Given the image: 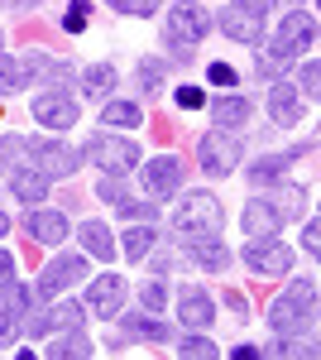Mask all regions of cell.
I'll list each match as a JSON object with an SVG mask.
<instances>
[{
    "mask_svg": "<svg viewBox=\"0 0 321 360\" xmlns=\"http://www.w3.org/2000/svg\"><path fill=\"white\" fill-rule=\"evenodd\" d=\"M173 226H178V236H183V240L221 236V226H225V212H221L216 193H188L183 202H178V212H173Z\"/></svg>",
    "mask_w": 321,
    "mask_h": 360,
    "instance_id": "6da1fadb",
    "label": "cell"
},
{
    "mask_svg": "<svg viewBox=\"0 0 321 360\" xmlns=\"http://www.w3.org/2000/svg\"><path fill=\"white\" fill-rule=\"evenodd\" d=\"M312 317H317V283H297V288H288L278 303L268 307V327L283 336H297Z\"/></svg>",
    "mask_w": 321,
    "mask_h": 360,
    "instance_id": "7a4b0ae2",
    "label": "cell"
},
{
    "mask_svg": "<svg viewBox=\"0 0 321 360\" xmlns=\"http://www.w3.org/2000/svg\"><path fill=\"white\" fill-rule=\"evenodd\" d=\"M264 15H268V0H230L221 10V29L235 44H259L264 39Z\"/></svg>",
    "mask_w": 321,
    "mask_h": 360,
    "instance_id": "3957f363",
    "label": "cell"
},
{
    "mask_svg": "<svg viewBox=\"0 0 321 360\" xmlns=\"http://www.w3.org/2000/svg\"><path fill=\"white\" fill-rule=\"evenodd\" d=\"M240 259L249 264V274H259V278H278V274L293 269V250L278 245L273 236H249V245L240 250Z\"/></svg>",
    "mask_w": 321,
    "mask_h": 360,
    "instance_id": "277c9868",
    "label": "cell"
},
{
    "mask_svg": "<svg viewBox=\"0 0 321 360\" xmlns=\"http://www.w3.org/2000/svg\"><path fill=\"white\" fill-rule=\"evenodd\" d=\"M197 164H202V173H211V178H225V173L240 168V144L225 135V130H211V135H202V144H197Z\"/></svg>",
    "mask_w": 321,
    "mask_h": 360,
    "instance_id": "5b68a950",
    "label": "cell"
},
{
    "mask_svg": "<svg viewBox=\"0 0 321 360\" xmlns=\"http://www.w3.org/2000/svg\"><path fill=\"white\" fill-rule=\"evenodd\" d=\"M86 154L106 168V173H130V168L139 164V144H130V139H120V135H110V130H101V135L91 139V144H86Z\"/></svg>",
    "mask_w": 321,
    "mask_h": 360,
    "instance_id": "8992f818",
    "label": "cell"
},
{
    "mask_svg": "<svg viewBox=\"0 0 321 360\" xmlns=\"http://www.w3.org/2000/svg\"><path fill=\"white\" fill-rule=\"evenodd\" d=\"M207 29H211V15L192 0H178L168 10V39L173 44H197V39H207Z\"/></svg>",
    "mask_w": 321,
    "mask_h": 360,
    "instance_id": "52a82bcc",
    "label": "cell"
},
{
    "mask_svg": "<svg viewBox=\"0 0 321 360\" xmlns=\"http://www.w3.org/2000/svg\"><path fill=\"white\" fill-rule=\"evenodd\" d=\"M312 44H317V20H312L307 10H293L268 49H273V53H283V58H297L302 49H312Z\"/></svg>",
    "mask_w": 321,
    "mask_h": 360,
    "instance_id": "ba28073f",
    "label": "cell"
},
{
    "mask_svg": "<svg viewBox=\"0 0 321 360\" xmlns=\"http://www.w3.org/2000/svg\"><path fill=\"white\" fill-rule=\"evenodd\" d=\"M29 164L39 168L44 178H72V173L81 168V154H77V149H67V144H58V139H44V144H34Z\"/></svg>",
    "mask_w": 321,
    "mask_h": 360,
    "instance_id": "9c48e42d",
    "label": "cell"
},
{
    "mask_svg": "<svg viewBox=\"0 0 321 360\" xmlns=\"http://www.w3.org/2000/svg\"><path fill=\"white\" fill-rule=\"evenodd\" d=\"M178 188H183V164H178L173 154H159V159L144 164V197H149V202L173 197Z\"/></svg>",
    "mask_w": 321,
    "mask_h": 360,
    "instance_id": "30bf717a",
    "label": "cell"
},
{
    "mask_svg": "<svg viewBox=\"0 0 321 360\" xmlns=\"http://www.w3.org/2000/svg\"><path fill=\"white\" fill-rule=\"evenodd\" d=\"M81 274H86V259H81V255H58L53 264L39 274V283H34V298H53V293H63L67 283H77Z\"/></svg>",
    "mask_w": 321,
    "mask_h": 360,
    "instance_id": "8fae6325",
    "label": "cell"
},
{
    "mask_svg": "<svg viewBox=\"0 0 321 360\" xmlns=\"http://www.w3.org/2000/svg\"><path fill=\"white\" fill-rule=\"evenodd\" d=\"M86 307L96 312V317H120L125 312V278L120 274H101L96 283H91V293H86Z\"/></svg>",
    "mask_w": 321,
    "mask_h": 360,
    "instance_id": "7c38bea8",
    "label": "cell"
},
{
    "mask_svg": "<svg viewBox=\"0 0 321 360\" xmlns=\"http://www.w3.org/2000/svg\"><path fill=\"white\" fill-rule=\"evenodd\" d=\"M34 120L48 130H67V125H77V106L63 91H44V96H34Z\"/></svg>",
    "mask_w": 321,
    "mask_h": 360,
    "instance_id": "4fadbf2b",
    "label": "cell"
},
{
    "mask_svg": "<svg viewBox=\"0 0 321 360\" xmlns=\"http://www.w3.org/2000/svg\"><path fill=\"white\" fill-rule=\"evenodd\" d=\"M178 317H183V327L202 332V327H211L216 307H211V298H207L202 288H183V293H178Z\"/></svg>",
    "mask_w": 321,
    "mask_h": 360,
    "instance_id": "5bb4252c",
    "label": "cell"
},
{
    "mask_svg": "<svg viewBox=\"0 0 321 360\" xmlns=\"http://www.w3.org/2000/svg\"><path fill=\"white\" fill-rule=\"evenodd\" d=\"M183 245H188V255L202 269H211V274H225L230 269V250H225L221 236H202V240H183Z\"/></svg>",
    "mask_w": 321,
    "mask_h": 360,
    "instance_id": "9a60e30c",
    "label": "cell"
},
{
    "mask_svg": "<svg viewBox=\"0 0 321 360\" xmlns=\"http://www.w3.org/2000/svg\"><path fill=\"white\" fill-rule=\"evenodd\" d=\"M25 231H29V240H39V245H58L67 236V217L63 212H29Z\"/></svg>",
    "mask_w": 321,
    "mask_h": 360,
    "instance_id": "2e32d148",
    "label": "cell"
},
{
    "mask_svg": "<svg viewBox=\"0 0 321 360\" xmlns=\"http://www.w3.org/2000/svg\"><path fill=\"white\" fill-rule=\"evenodd\" d=\"M48 183H53V178H44L34 164H20V168H15V178H10L15 197H20V202H29V207H39V202L48 197Z\"/></svg>",
    "mask_w": 321,
    "mask_h": 360,
    "instance_id": "e0dca14e",
    "label": "cell"
},
{
    "mask_svg": "<svg viewBox=\"0 0 321 360\" xmlns=\"http://www.w3.org/2000/svg\"><path fill=\"white\" fill-rule=\"evenodd\" d=\"M244 231L249 236H278V226H283V217H278V207L273 202H264V197H254L249 207H244Z\"/></svg>",
    "mask_w": 321,
    "mask_h": 360,
    "instance_id": "ac0fdd59",
    "label": "cell"
},
{
    "mask_svg": "<svg viewBox=\"0 0 321 360\" xmlns=\"http://www.w3.org/2000/svg\"><path fill=\"white\" fill-rule=\"evenodd\" d=\"M268 111H273L278 125H293L297 115H302V106H297V86L283 82V77H273V86H268Z\"/></svg>",
    "mask_w": 321,
    "mask_h": 360,
    "instance_id": "d6986e66",
    "label": "cell"
},
{
    "mask_svg": "<svg viewBox=\"0 0 321 360\" xmlns=\"http://www.w3.org/2000/svg\"><path fill=\"white\" fill-rule=\"evenodd\" d=\"M20 63H25V72H44V82H53V86H63L72 77V68L58 63V58H48V53H25Z\"/></svg>",
    "mask_w": 321,
    "mask_h": 360,
    "instance_id": "ffe728a7",
    "label": "cell"
},
{
    "mask_svg": "<svg viewBox=\"0 0 321 360\" xmlns=\"http://www.w3.org/2000/svg\"><path fill=\"white\" fill-rule=\"evenodd\" d=\"M81 245H86V255H96V259H110L115 255V236H110V226L86 221L81 226Z\"/></svg>",
    "mask_w": 321,
    "mask_h": 360,
    "instance_id": "44dd1931",
    "label": "cell"
},
{
    "mask_svg": "<svg viewBox=\"0 0 321 360\" xmlns=\"http://www.w3.org/2000/svg\"><path fill=\"white\" fill-rule=\"evenodd\" d=\"M297 159V149L293 154H273V159H259V164L249 168V183H254V188H268V183H278V178H283V168L293 164Z\"/></svg>",
    "mask_w": 321,
    "mask_h": 360,
    "instance_id": "7402d4cb",
    "label": "cell"
},
{
    "mask_svg": "<svg viewBox=\"0 0 321 360\" xmlns=\"http://www.w3.org/2000/svg\"><path fill=\"white\" fill-rule=\"evenodd\" d=\"M48 356H53V360H67V356L86 360V356H91V341L81 336V327H72V332H63V336L53 341V346H48Z\"/></svg>",
    "mask_w": 321,
    "mask_h": 360,
    "instance_id": "603a6c76",
    "label": "cell"
},
{
    "mask_svg": "<svg viewBox=\"0 0 321 360\" xmlns=\"http://www.w3.org/2000/svg\"><path fill=\"white\" fill-rule=\"evenodd\" d=\"M211 115H216L221 130H225V125H244V120H249V101H244V96H221L211 106Z\"/></svg>",
    "mask_w": 321,
    "mask_h": 360,
    "instance_id": "cb8c5ba5",
    "label": "cell"
},
{
    "mask_svg": "<svg viewBox=\"0 0 321 360\" xmlns=\"http://www.w3.org/2000/svg\"><path fill=\"white\" fill-rule=\"evenodd\" d=\"M81 91H86V96H110V91H115V68H110V63H96V68H86V77H81Z\"/></svg>",
    "mask_w": 321,
    "mask_h": 360,
    "instance_id": "d4e9b609",
    "label": "cell"
},
{
    "mask_svg": "<svg viewBox=\"0 0 321 360\" xmlns=\"http://www.w3.org/2000/svg\"><path fill=\"white\" fill-rule=\"evenodd\" d=\"M101 120H106V125H120V130H134V125L144 120V111H139L134 101H106Z\"/></svg>",
    "mask_w": 321,
    "mask_h": 360,
    "instance_id": "484cf974",
    "label": "cell"
},
{
    "mask_svg": "<svg viewBox=\"0 0 321 360\" xmlns=\"http://www.w3.org/2000/svg\"><path fill=\"white\" fill-rule=\"evenodd\" d=\"M154 240H159V231H154V221L134 226V231H125V255H130V259H144V255L154 250Z\"/></svg>",
    "mask_w": 321,
    "mask_h": 360,
    "instance_id": "4316f807",
    "label": "cell"
},
{
    "mask_svg": "<svg viewBox=\"0 0 321 360\" xmlns=\"http://www.w3.org/2000/svg\"><path fill=\"white\" fill-rule=\"evenodd\" d=\"M96 197H101L106 207H115V212H125V207L134 202V197H130V188L120 183V173H106V178H101V188H96Z\"/></svg>",
    "mask_w": 321,
    "mask_h": 360,
    "instance_id": "83f0119b",
    "label": "cell"
},
{
    "mask_svg": "<svg viewBox=\"0 0 321 360\" xmlns=\"http://www.w3.org/2000/svg\"><path fill=\"white\" fill-rule=\"evenodd\" d=\"M86 322V303H58L48 307V327H58V332H72V327H81Z\"/></svg>",
    "mask_w": 321,
    "mask_h": 360,
    "instance_id": "f1b7e54d",
    "label": "cell"
},
{
    "mask_svg": "<svg viewBox=\"0 0 321 360\" xmlns=\"http://www.w3.org/2000/svg\"><path fill=\"white\" fill-rule=\"evenodd\" d=\"M25 63H20V58H5L0 53V96H10V91H20V86H25Z\"/></svg>",
    "mask_w": 321,
    "mask_h": 360,
    "instance_id": "f546056e",
    "label": "cell"
},
{
    "mask_svg": "<svg viewBox=\"0 0 321 360\" xmlns=\"http://www.w3.org/2000/svg\"><path fill=\"white\" fill-rule=\"evenodd\" d=\"M130 332L134 336H149V341H168V336H173L154 312H134V317H130Z\"/></svg>",
    "mask_w": 321,
    "mask_h": 360,
    "instance_id": "4dcf8cb0",
    "label": "cell"
},
{
    "mask_svg": "<svg viewBox=\"0 0 321 360\" xmlns=\"http://www.w3.org/2000/svg\"><path fill=\"white\" fill-rule=\"evenodd\" d=\"M0 293H5V312H15V317H20V312L34 303V288L15 283V278H10V283H0Z\"/></svg>",
    "mask_w": 321,
    "mask_h": 360,
    "instance_id": "1f68e13d",
    "label": "cell"
},
{
    "mask_svg": "<svg viewBox=\"0 0 321 360\" xmlns=\"http://www.w3.org/2000/svg\"><path fill=\"white\" fill-rule=\"evenodd\" d=\"M283 68H288V58L273 53V49H259V53H254V72H259V77H283Z\"/></svg>",
    "mask_w": 321,
    "mask_h": 360,
    "instance_id": "d6a6232c",
    "label": "cell"
},
{
    "mask_svg": "<svg viewBox=\"0 0 321 360\" xmlns=\"http://www.w3.org/2000/svg\"><path fill=\"white\" fill-rule=\"evenodd\" d=\"M183 356H197V360H216L221 356V346L216 341H207V336H183V346H178Z\"/></svg>",
    "mask_w": 321,
    "mask_h": 360,
    "instance_id": "836d02e7",
    "label": "cell"
},
{
    "mask_svg": "<svg viewBox=\"0 0 321 360\" xmlns=\"http://www.w3.org/2000/svg\"><path fill=\"white\" fill-rule=\"evenodd\" d=\"M0 164H5V173L25 164V139H20V135H5V139H0Z\"/></svg>",
    "mask_w": 321,
    "mask_h": 360,
    "instance_id": "e575fe53",
    "label": "cell"
},
{
    "mask_svg": "<svg viewBox=\"0 0 321 360\" xmlns=\"http://www.w3.org/2000/svg\"><path fill=\"white\" fill-rule=\"evenodd\" d=\"M163 72H168V68H163V58H144V63H139V82H144V91H159Z\"/></svg>",
    "mask_w": 321,
    "mask_h": 360,
    "instance_id": "d590c367",
    "label": "cell"
},
{
    "mask_svg": "<svg viewBox=\"0 0 321 360\" xmlns=\"http://www.w3.org/2000/svg\"><path fill=\"white\" fill-rule=\"evenodd\" d=\"M86 20H91V0H72V10L63 15V29H67V34H81Z\"/></svg>",
    "mask_w": 321,
    "mask_h": 360,
    "instance_id": "8d00e7d4",
    "label": "cell"
},
{
    "mask_svg": "<svg viewBox=\"0 0 321 360\" xmlns=\"http://www.w3.org/2000/svg\"><path fill=\"white\" fill-rule=\"evenodd\" d=\"M139 298H144V307H149V312H154V307H163V303H168V288H163V278H144Z\"/></svg>",
    "mask_w": 321,
    "mask_h": 360,
    "instance_id": "74e56055",
    "label": "cell"
},
{
    "mask_svg": "<svg viewBox=\"0 0 321 360\" xmlns=\"http://www.w3.org/2000/svg\"><path fill=\"white\" fill-rule=\"evenodd\" d=\"M207 77H211V86H221V91H230V86L240 82V77H235V68H230V63H211V72H207Z\"/></svg>",
    "mask_w": 321,
    "mask_h": 360,
    "instance_id": "f35d334b",
    "label": "cell"
},
{
    "mask_svg": "<svg viewBox=\"0 0 321 360\" xmlns=\"http://www.w3.org/2000/svg\"><path fill=\"white\" fill-rule=\"evenodd\" d=\"M302 91H307L312 101H317V96H321V68H317V58H312V63L302 68Z\"/></svg>",
    "mask_w": 321,
    "mask_h": 360,
    "instance_id": "ab89813d",
    "label": "cell"
},
{
    "mask_svg": "<svg viewBox=\"0 0 321 360\" xmlns=\"http://www.w3.org/2000/svg\"><path fill=\"white\" fill-rule=\"evenodd\" d=\"M120 15H154L159 10V0H110Z\"/></svg>",
    "mask_w": 321,
    "mask_h": 360,
    "instance_id": "60d3db41",
    "label": "cell"
},
{
    "mask_svg": "<svg viewBox=\"0 0 321 360\" xmlns=\"http://www.w3.org/2000/svg\"><path fill=\"white\" fill-rule=\"evenodd\" d=\"M178 106H183V111H202V106H207V91H202V86H183V91H178Z\"/></svg>",
    "mask_w": 321,
    "mask_h": 360,
    "instance_id": "b9f144b4",
    "label": "cell"
},
{
    "mask_svg": "<svg viewBox=\"0 0 321 360\" xmlns=\"http://www.w3.org/2000/svg\"><path fill=\"white\" fill-rule=\"evenodd\" d=\"M25 332H29V336L48 332V312H34V307H25Z\"/></svg>",
    "mask_w": 321,
    "mask_h": 360,
    "instance_id": "7bdbcfd3",
    "label": "cell"
},
{
    "mask_svg": "<svg viewBox=\"0 0 321 360\" xmlns=\"http://www.w3.org/2000/svg\"><path fill=\"white\" fill-rule=\"evenodd\" d=\"M268 356H312V346H297V341H278V346H268Z\"/></svg>",
    "mask_w": 321,
    "mask_h": 360,
    "instance_id": "ee69618b",
    "label": "cell"
},
{
    "mask_svg": "<svg viewBox=\"0 0 321 360\" xmlns=\"http://www.w3.org/2000/svg\"><path fill=\"white\" fill-rule=\"evenodd\" d=\"M10 336H15V312L0 307V346H10Z\"/></svg>",
    "mask_w": 321,
    "mask_h": 360,
    "instance_id": "f6af8a7d",
    "label": "cell"
},
{
    "mask_svg": "<svg viewBox=\"0 0 321 360\" xmlns=\"http://www.w3.org/2000/svg\"><path fill=\"white\" fill-rule=\"evenodd\" d=\"M10 278H15V255L0 250V283H10Z\"/></svg>",
    "mask_w": 321,
    "mask_h": 360,
    "instance_id": "bcb514c9",
    "label": "cell"
},
{
    "mask_svg": "<svg viewBox=\"0 0 321 360\" xmlns=\"http://www.w3.org/2000/svg\"><path fill=\"white\" fill-rule=\"evenodd\" d=\"M302 245L312 250V255H317V250H321V236H317V221H307V231H302Z\"/></svg>",
    "mask_w": 321,
    "mask_h": 360,
    "instance_id": "7dc6e473",
    "label": "cell"
},
{
    "mask_svg": "<svg viewBox=\"0 0 321 360\" xmlns=\"http://www.w3.org/2000/svg\"><path fill=\"white\" fill-rule=\"evenodd\" d=\"M5 231H10V221H5V212H0V236H5Z\"/></svg>",
    "mask_w": 321,
    "mask_h": 360,
    "instance_id": "c3c4849f",
    "label": "cell"
},
{
    "mask_svg": "<svg viewBox=\"0 0 321 360\" xmlns=\"http://www.w3.org/2000/svg\"><path fill=\"white\" fill-rule=\"evenodd\" d=\"M288 5H297V0H288Z\"/></svg>",
    "mask_w": 321,
    "mask_h": 360,
    "instance_id": "681fc988",
    "label": "cell"
},
{
    "mask_svg": "<svg viewBox=\"0 0 321 360\" xmlns=\"http://www.w3.org/2000/svg\"><path fill=\"white\" fill-rule=\"evenodd\" d=\"M0 173H5V164H0Z\"/></svg>",
    "mask_w": 321,
    "mask_h": 360,
    "instance_id": "f907efd6",
    "label": "cell"
},
{
    "mask_svg": "<svg viewBox=\"0 0 321 360\" xmlns=\"http://www.w3.org/2000/svg\"><path fill=\"white\" fill-rule=\"evenodd\" d=\"M0 39H5V34H0Z\"/></svg>",
    "mask_w": 321,
    "mask_h": 360,
    "instance_id": "816d5d0a",
    "label": "cell"
}]
</instances>
